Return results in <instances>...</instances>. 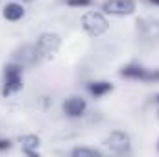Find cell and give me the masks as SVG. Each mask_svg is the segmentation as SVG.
<instances>
[{
    "mask_svg": "<svg viewBox=\"0 0 159 157\" xmlns=\"http://www.w3.org/2000/svg\"><path fill=\"white\" fill-rule=\"evenodd\" d=\"M20 89H22V65H19L17 61L7 63L4 67V87H2L4 96H11Z\"/></svg>",
    "mask_w": 159,
    "mask_h": 157,
    "instance_id": "obj_1",
    "label": "cell"
},
{
    "mask_svg": "<svg viewBox=\"0 0 159 157\" xmlns=\"http://www.w3.org/2000/svg\"><path fill=\"white\" fill-rule=\"evenodd\" d=\"M81 28L89 35L98 37V35H102V34L107 32L109 24H107V20H106V17L102 13H98V11H87L81 17Z\"/></svg>",
    "mask_w": 159,
    "mask_h": 157,
    "instance_id": "obj_2",
    "label": "cell"
},
{
    "mask_svg": "<svg viewBox=\"0 0 159 157\" xmlns=\"http://www.w3.org/2000/svg\"><path fill=\"white\" fill-rule=\"evenodd\" d=\"M59 44H61L59 35L46 32V34H41L39 35L35 46H37V52H39L41 57H50V56H54L59 50Z\"/></svg>",
    "mask_w": 159,
    "mask_h": 157,
    "instance_id": "obj_3",
    "label": "cell"
},
{
    "mask_svg": "<svg viewBox=\"0 0 159 157\" xmlns=\"http://www.w3.org/2000/svg\"><path fill=\"white\" fill-rule=\"evenodd\" d=\"M137 32L144 43H156V41H159V20L157 19L137 20Z\"/></svg>",
    "mask_w": 159,
    "mask_h": 157,
    "instance_id": "obj_4",
    "label": "cell"
},
{
    "mask_svg": "<svg viewBox=\"0 0 159 157\" xmlns=\"http://www.w3.org/2000/svg\"><path fill=\"white\" fill-rule=\"evenodd\" d=\"M102 9L109 15L124 17V15H131L135 11V2L133 0H106Z\"/></svg>",
    "mask_w": 159,
    "mask_h": 157,
    "instance_id": "obj_5",
    "label": "cell"
},
{
    "mask_svg": "<svg viewBox=\"0 0 159 157\" xmlns=\"http://www.w3.org/2000/svg\"><path fill=\"white\" fill-rule=\"evenodd\" d=\"M106 146L113 152V154H119L124 155L129 152V137L122 131H113L107 139H106Z\"/></svg>",
    "mask_w": 159,
    "mask_h": 157,
    "instance_id": "obj_6",
    "label": "cell"
},
{
    "mask_svg": "<svg viewBox=\"0 0 159 157\" xmlns=\"http://www.w3.org/2000/svg\"><path fill=\"white\" fill-rule=\"evenodd\" d=\"M39 59H41V56H39V52H37V46H32V44H26V46L19 48L17 54H15V61H17L19 65H22V67L34 65V63H37Z\"/></svg>",
    "mask_w": 159,
    "mask_h": 157,
    "instance_id": "obj_7",
    "label": "cell"
},
{
    "mask_svg": "<svg viewBox=\"0 0 159 157\" xmlns=\"http://www.w3.org/2000/svg\"><path fill=\"white\" fill-rule=\"evenodd\" d=\"M85 107H87V104L80 96H70V98H67L63 102V111H65L67 117H70V118L81 117L85 113Z\"/></svg>",
    "mask_w": 159,
    "mask_h": 157,
    "instance_id": "obj_8",
    "label": "cell"
},
{
    "mask_svg": "<svg viewBox=\"0 0 159 157\" xmlns=\"http://www.w3.org/2000/svg\"><path fill=\"white\" fill-rule=\"evenodd\" d=\"M4 19L6 20H11V22H15V20H20L22 17H24V7L19 4V2H9V4H6V7H4Z\"/></svg>",
    "mask_w": 159,
    "mask_h": 157,
    "instance_id": "obj_9",
    "label": "cell"
},
{
    "mask_svg": "<svg viewBox=\"0 0 159 157\" xmlns=\"http://www.w3.org/2000/svg\"><path fill=\"white\" fill-rule=\"evenodd\" d=\"M19 142H20L22 150L28 155H37V152H35V148L39 146V137L37 135H22V137H19Z\"/></svg>",
    "mask_w": 159,
    "mask_h": 157,
    "instance_id": "obj_10",
    "label": "cell"
},
{
    "mask_svg": "<svg viewBox=\"0 0 159 157\" xmlns=\"http://www.w3.org/2000/svg\"><path fill=\"white\" fill-rule=\"evenodd\" d=\"M120 76L124 78H129V79H143L146 78V70L141 67V65H128L120 70Z\"/></svg>",
    "mask_w": 159,
    "mask_h": 157,
    "instance_id": "obj_11",
    "label": "cell"
},
{
    "mask_svg": "<svg viewBox=\"0 0 159 157\" xmlns=\"http://www.w3.org/2000/svg\"><path fill=\"white\" fill-rule=\"evenodd\" d=\"M111 91H113V85L109 81H93V83H89V92L96 98H100V96H104Z\"/></svg>",
    "mask_w": 159,
    "mask_h": 157,
    "instance_id": "obj_12",
    "label": "cell"
},
{
    "mask_svg": "<svg viewBox=\"0 0 159 157\" xmlns=\"http://www.w3.org/2000/svg\"><path fill=\"white\" fill-rule=\"evenodd\" d=\"M72 155L74 157H100L102 154L98 150H93V148H76V150H72Z\"/></svg>",
    "mask_w": 159,
    "mask_h": 157,
    "instance_id": "obj_13",
    "label": "cell"
},
{
    "mask_svg": "<svg viewBox=\"0 0 159 157\" xmlns=\"http://www.w3.org/2000/svg\"><path fill=\"white\" fill-rule=\"evenodd\" d=\"M91 2H93V0H67V4H69V6H74V7H76V6H80V7H81V6H91Z\"/></svg>",
    "mask_w": 159,
    "mask_h": 157,
    "instance_id": "obj_14",
    "label": "cell"
},
{
    "mask_svg": "<svg viewBox=\"0 0 159 157\" xmlns=\"http://www.w3.org/2000/svg\"><path fill=\"white\" fill-rule=\"evenodd\" d=\"M9 148V141L7 139H0V152L2 150H7Z\"/></svg>",
    "mask_w": 159,
    "mask_h": 157,
    "instance_id": "obj_15",
    "label": "cell"
},
{
    "mask_svg": "<svg viewBox=\"0 0 159 157\" xmlns=\"http://www.w3.org/2000/svg\"><path fill=\"white\" fill-rule=\"evenodd\" d=\"M152 4H156V6H159V0H150Z\"/></svg>",
    "mask_w": 159,
    "mask_h": 157,
    "instance_id": "obj_16",
    "label": "cell"
},
{
    "mask_svg": "<svg viewBox=\"0 0 159 157\" xmlns=\"http://www.w3.org/2000/svg\"><path fill=\"white\" fill-rule=\"evenodd\" d=\"M20 2H32V0H20Z\"/></svg>",
    "mask_w": 159,
    "mask_h": 157,
    "instance_id": "obj_17",
    "label": "cell"
},
{
    "mask_svg": "<svg viewBox=\"0 0 159 157\" xmlns=\"http://www.w3.org/2000/svg\"><path fill=\"white\" fill-rule=\"evenodd\" d=\"M157 150H159V141H157Z\"/></svg>",
    "mask_w": 159,
    "mask_h": 157,
    "instance_id": "obj_18",
    "label": "cell"
},
{
    "mask_svg": "<svg viewBox=\"0 0 159 157\" xmlns=\"http://www.w3.org/2000/svg\"><path fill=\"white\" fill-rule=\"evenodd\" d=\"M157 102H159V94H157Z\"/></svg>",
    "mask_w": 159,
    "mask_h": 157,
    "instance_id": "obj_19",
    "label": "cell"
}]
</instances>
